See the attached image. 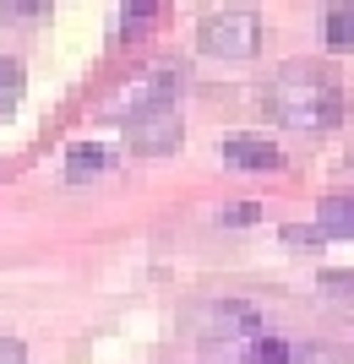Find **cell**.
<instances>
[{"label": "cell", "instance_id": "cell-1", "mask_svg": "<svg viewBox=\"0 0 354 364\" xmlns=\"http://www.w3.org/2000/svg\"><path fill=\"white\" fill-rule=\"evenodd\" d=\"M197 353L207 364H354L349 348L283 332V326H273V316H262L246 299H224L207 310Z\"/></svg>", "mask_w": 354, "mask_h": 364}, {"label": "cell", "instance_id": "cell-2", "mask_svg": "<svg viewBox=\"0 0 354 364\" xmlns=\"http://www.w3.org/2000/svg\"><path fill=\"white\" fill-rule=\"evenodd\" d=\"M267 114L300 136H322L343 120V82L327 60H283L262 92Z\"/></svg>", "mask_w": 354, "mask_h": 364}, {"label": "cell", "instance_id": "cell-3", "mask_svg": "<svg viewBox=\"0 0 354 364\" xmlns=\"http://www.w3.org/2000/svg\"><path fill=\"white\" fill-rule=\"evenodd\" d=\"M185 136V120H180V87H175V71H153L142 76L137 98L125 109V141L137 152H175Z\"/></svg>", "mask_w": 354, "mask_h": 364}, {"label": "cell", "instance_id": "cell-4", "mask_svg": "<svg viewBox=\"0 0 354 364\" xmlns=\"http://www.w3.org/2000/svg\"><path fill=\"white\" fill-rule=\"evenodd\" d=\"M197 44L202 55H213V60H256V49H262V16L251 11V6H224V11H207L197 28Z\"/></svg>", "mask_w": 354, "mask_h": 364}, {"label": "cell", "instance_id": "cell-5", "mask_svg": "<svg viewBox=\"0 0 354 364\" xmlns=\"http://www.w3.org/2000/svg\"><path fill=\"white\" fill-rule=\"evenodd\" d=\"M316 228L322 240H354V191H333L316 201Z\"/></svg>", "mask_w": 354, "mask_h": 364}, {"label": "cell", "instance_id": "cell-6", "mask_svg": "<svg viewBox=\"0 0 354 364\" xmlns=\"http://www.w3.org/2000/svg\"><path fill=\"white\" fill-rule=\"evenodd\" d=\"M224 158L229 164H240V168H283V152L273 147L267 136H224Z\"/></svg>", "mask_w": 354, "mask_h": 364}, {"label": "cell", "instance_id": "cell-7", "mask_svg": "<svg viewBox=\"0 0 354 364\" xmlns=\"http://www.w3.org/2000/svg\"><path fill=\"white\" fill-rule=\"evenodd\" d=\"M104 168H109V147L82 141V147H71V158H66V180H88V174H104Z\"/></svg>", "mask_w": 354, "mask_h": 364}, {"label": "cell", "instance_id": "cell-8", "mask_svg": "<svg viewBox=\"0 0 354 364\" xmlns=\"http://www.w3.org/2000/svg\"><path fill=\"white\" fill-rule=\"evenodd\" d=\"M22 92H28V76H22V65L0 55V114H11V109L22 104Z\"/></svg>", "mask_w": 354, "mask_h": 364}, {"label": "cell", "instance_id": "cell-9", "mask_svg": "<svg viewBox=\"0 0 354 364\" xmlns=\"http://www.w3.org/2000/svg\"><path fill=\"white\" fill-rule=\"evenodd\" d=\"M322 33H327V49H349L354 44V6H333L322 16Z\"/></svg>", "mask_w": 354, "mask_h": 364}, {"label": "cell", "instance_id": "cell-10", "mask_svg": "<svg viewBox=\"0 0 354 364\" xmlns=\"http://www.w3.org/2000/svg\"><path fill=\"white\" fill-rule=\"evenodd\" d=\"M0 364H28V348L16 337H0Z\"/></svg>", "mask_w": 354, "mask_h": 364}, {"label": "cell", "instance_id": "cell-11", "mask_svg": "<svg viewBox=\"0 0 354 364\" xmlns=\"http://www.w3.org/2000/svg\"><path fill=\"white\" fill-rule=\"evenodd\" d=\"M147 16H158V6H131V11H125V33L147 28Z\"/></svg>", "mask_w": 354, "mask_h": 364}, {"label": "cell", "instance_id": "cell-12", "mask_svg": "<svg viewBox=\"0 0 354 364\" xmlns=\"http://www.w3.org/2000/svg\"><path fill=\"white\" fill-rule=\"evenodd\" d=\"M322 283H327L333 294H354V272H327Z\"/></svg>", "mask_w": 354, "mask_h": 364}, {"label": "cell", "instance_id": "cell-13", "mask_svg": "<svg viewBox=\"0 0 354 364\" xmlns=\"http://www.w3.org/2000/svg\"><path fill=\"white\" fill-rule=\"evenodd\" d=\"M251 218H256V207H229V213H224V223H251Z\"/></svg>", "mask_w": 354, "mask_h": 364}]
</instances>
